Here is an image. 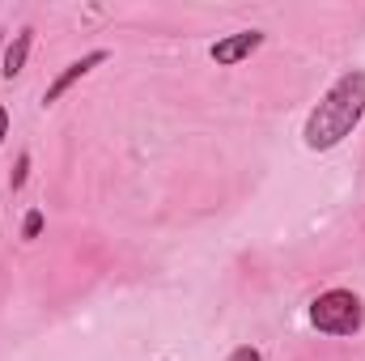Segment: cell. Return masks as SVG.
Masks as SVG:
<instances>
[{
    "label": "cell",
    "mask_w": 365,
    "mask_h": 361,
    "mask_svg": "<svg viewBox=\"0 0 365 361\" xmlns=\"http://www.w3.org/2000/svg\"><path fill=\"white\" fill-rule=\"evenodd\" d=\"M365 119V68H349L340 73L327 93L314 102V111L306 115V128H302V141L306 149L314 153H327L336 149L344 136H353V128Z\"/></svg>",
    "instance_id": "cell-1"
},
{
    "label": "cell",
    "mask_w": 365,
    "mask_h": 361,
    "mask_svg": "<svg viewBox=\"0 0 365 361\" xmlns=\"http://www.w3.org/2000/svg\"><path fill=\"white\" fill-rule=\"evenodd\" d=\"M310 323L323 336H357L365 327V302L353 289H327L310 302Z\"/></svg>",
    "instance_id": "cell-2"
},
{
    "label": "cell",
    "mask_w": 365,
    "mask_h": 361,
    "mask_svg": "<svg viewBox=\"0 0 365 361\" xmlns=\"http://www.w3.org/2000/svg\"><path fill=\"white\" fill-rule=\"evenodd\" d=\"M264 30H238V34H225V39H217L212 47H208V56H212V64H221V68H234V64H242V60H251L259 47H264Z\"/></svg>",
    "instance_id": "cell-3"
},
{
    "label": "cell",
    "mask_w": 365,
    "mask_h": 361,
    "mask_svg": "<svg viewBox=\"0 0 365 361\" xmlns=\"http://www.w3.org/2000/svg\"><path fill=\"white\" fill-rule=\"evenodd\" d=\"M106 60H110V51H106V47H93V51H86L81 60H73V64H68V68H64V73H60V77L43 90V106H56V102L73 90L77 81H86L93 68H98V64H106Z\"/></svg>",
    "instance_id": "cell-4"
},
{
    "label": "cell",
    "mask_w": 365,
    "mask_h": 361,
    "mask_svg": "<svg viewBox=\"0 0 365 361\" xmlns=\"http://www.w3.org/2000/svg\"><path fill=\"white\" fill-rule=\"evenodd\" d=\"M30 47H34V30L30 26H21L9 43H4V60H0V73L13 81L21 68H26V60H30Z\"/></svg>",
    "instance_id": "cell-5"
},
{
    "label": "cell",
    "mask_w": 365,
    "mask_h": 361,
    "mask_svg": "<svg viewBox=\"0 0 365 361\" xmlns=\"http://www.w3.org/2000/svg\"><path fill=\"white\" fill-rule=\"evenodd\" d=\"M38 234H43V208H30V213H26V221H21V238H26V243H34Z\"/></svg>",
    "instance_id": "cell-6"
},
{
    "label": "cell",
    "mask_w": 365,
    "mask_h": 361,
    "mask_svg": "<svg viewBox=\"0 0 365 361\" xmlns=\"http://www.w3.org/2000/svg\"><path fill=\"white\" fill-rule=\"evenodd\" d=\"M30 179V153H17V171H13V191H21Z\"/></svg>",
    "instance_id": "cell-7"
},
{
    "label": "cell",
    "mask_w": 365,
    "mask_h": 361,
    "mask_svg": "<svg viewBox=\"0 0 365 361\" xmlns=\"http://www.w3.org/2000/svg\"><path fill=\"white\" fill-rule=\"evenodd\" d=\"M230 361H264V353H259L255 345H238V349L230 353Z\"/></svg>",
    "instance_id": "cell-8"
},
{
    "label": "cell",
    "mask_w": 365,
    "mask_h": 361,
    "mask_svg": "<svg viewBox=\"0 0 365 361\" xmlns=\"http://www.w3.org/2000/svg\"><path fill=\"white\" fill-rule=\"evenodd\" d=\"M4 136H9V111L0 106V145H4Z\"/></svg>",
    "instance_id": "cell-9"
}]
</instances>
